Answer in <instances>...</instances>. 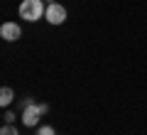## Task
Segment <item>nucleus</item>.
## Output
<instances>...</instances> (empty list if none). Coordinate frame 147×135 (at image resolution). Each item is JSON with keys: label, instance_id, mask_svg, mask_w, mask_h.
<instances>
[{"label": "nucleus", "instance_id": "1", "mask_svg": "<svg viewBox=\"0 0 147 135\" xmlns=\"http://www.w3.org/2000/svg\"><path fill=\"white\" fill-rule=\"evenodd\" d=\"M44 12H47V7L42 0H22L20 3V17L27 22H37Z\"/></svg>", "mask_w": 147, "mask_h": 135}, {"label": "nucleus", "instance_id": "2", "mask_svg": "<svg viewBox=\"0 0 147 135\" xmlns=\"http://www.w3.org/2000/svg\"><path fill=\"white\" fill-rule=\"evenodd\" d=\"M44 17H47V22H52V25H61V22L66 20V7L59 5V3H49Z\"/></svg>", "mask_w": 147, "mask_h": 135}, {"label": "nucleus", "instance_id": "3", "mask_svg": "<svg viewBox=\"0 0 147 135\" xmlns=\"http://www.w3.org/2000/svg\"><path fill=\"white\" fill-rule=\"evenodd\" d=\"M39 115H44L42 108H39V103H30L25 108V113H22V123H25L27 128H32V125L39 123Z\"/></svg>", "mask_w": 147, "mask_h": 135}, {"label": "nucleus", "instance_id": "4", "mask_svg": "<svg viewBox=\"0 0 147 135\" xmlns=\"http://www.w3.org/2000/svg\"><path fill=\"white\" fill-rule=\"evenodd\" d=\"M20 35H22V30H20V25H15V22H5V25L0 27V37L7 39V42L20 39Z\"/></svg>", "mask_w": 147, "mask_h": 135}, {"label": "nucleus", "instance_id": "5", "mask_svg": "<svg viewBox=\"0 0 147 135\" xmlns=\"http://www.w3.org/2000/svg\"><path fill=\"white\" fill-rule=\"evenodd\" d=\"M12 101H15L12 88H10V86H3V91H0V103H3V106H10Z\"/></svg>", "mask_w": 147, "mask_h": 135}, {"label": "nucleus", "instance_id": "6", "mask_svg": "<svg viewBox=\"0 0 147 135\" xmlns=\"http://www.w3.org/2000/svg\"><path fill=\"white\" fill-rule=\"evenodd\" d=\"M0 135H20V133H17V130L12 128L10 123H5V125H3V128H0Z\"/></svg>", "mask_w": 147, "mask_h": 135}, {"label": "nucleus", "instance_id": "7", "mask_svg": "<svg viewBox=\"0 0 147 135\" xmlns=\"http://www.w3.org/2000/svg\"><path fill=\"white\" fill-rule=\"evenodd\" d=\"M37 135H57V133H54V128H52V125H39Z\"/></svg>", "mask_w": 147, "mask_h": 135}, {"label": "nucleus", "instance_id": "8", "mask_svg": "<svg viewBox=\"0 0 147 135\" xmlns=\"http://www.w3.org/2000/svg\"><path fill=\"white\" fill-rule=\"evenodd\" d=\"M12 120H15V113H10V111H7V113H5V123H12Z\"/></svg>", "mask_w": 147, "mask_h": 135}]
</instances>
